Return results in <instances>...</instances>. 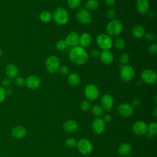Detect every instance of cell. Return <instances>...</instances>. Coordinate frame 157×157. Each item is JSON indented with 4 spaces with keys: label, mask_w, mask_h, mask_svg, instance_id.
<instances>
[{
    "label": "cell",
    "mask_w": 157,
    "mask_h": 157,
    "mask_svg": "<svg viewBox=\"0 0 157 157\" xmlns=\"http://www.w3.org/2000/svg\"><path fill=\"white\" fill-rule=\"evenodd\" d=\"M70 60L76 65H83L86 63L88 55L85 49L80 45L73 47L69 53Z\"/></svg>",
    "instance_id": "6da1fadb"
},
{
    "label": "cell",
    "mask_w": 157,
    "mask_h": 157,
    "mask_svg": "<svg viewBox=\"0 0 157 157\" xmlns=\"http://www.w3.org/2000/svg\"><path fill=\"white\" fill-rule=\"evenodd\" d=\"M52 18L56 24L59 25H64L68 22L69 15L66 9L59 7L55 9Z\"/></svg>",
    "instance_id": "7a4b0ae2"
},
{
    "label": "cell",
    "mask_w": 157,
    "mask_h": 157,
    "mask_svg": "<svg viewBox=\"0 0 157 157\" xmlns=\"http://www.w3.org/2000/svg\"><path fill=\"white\" fill-rule=\"evenodd\" d=\"M123 23L118 19L111 20L106 26V31L110 36H117L119 35L123 30Z\"/></svg>",
    "instance_id": "3957f363"
},
{
    "label": "cell",
    "mask_w": 157,
    "mask_h": 157,
    "mask_svg": "<svg viewBox=\"0 0 157 157\" xmlns=\"http://www.w3.org/2000/svg\"><path fill=\"white\" fill-rule=\"evenodd\" d=\"M98 47L102 50H109L113 45V40L110 36L107 34H101L96 38Z\"/></svg>",
    "instance_id": "277c9868"
},
{
    "label": "cell",
    "mask_w": 157,
    "mask_h": 157,
    "mask_svg": "<svg viewBox=\"0 0 157 157\" xmlns=\"http://www.w3.org/2000/svg\"><path fill=\"white\" fill-rule=\"evenodd\" d=\"M45 66L48 72L52 74L57 72L60 67L59 58L55 55L50 56L45 61Z\"/></svg>",
    "instance_id": "5b68a950"
},
{
    "label": "cell",
    "mask_w": 157,
    "mask_h": 157,
    "mask_svg": "<svg viewBox=\"0 0 157 157\" xmlns=\"http://www.w3.org/2000/svg\"><path fill=\"white\" fill-rule=\"evenodd\" d=\"M120 75L123 81L129 82L135 75L134 69L129 65H123L120 70Z\"/></svg>",
    "instance_id": "8992f818"
},
{
    "label": "cell",
    "mask_w": 157,
    "mask_h": 157,
    "mask_svg": "<svg viewBox=\"0 0 157 157\" xmlns=\"http://www.w3.org/2000/svg\"><path fill=\"white\" fill-rule=\"evenodd\" d=\"M142 80L147 84H153L157 80V75L156 72L150 69H146L140 73Z\"/></svg>",
    "instance_id": "52a82bcc"
},
{
    "label": "cell",
    "mask_w": 157,
    "mask_h": 157,
    "mask_svg": "<svg viewBox=\"0 0 157 157\" xmlns=\"http://www.w3.org/2000/svg\"><path fill=\"white\" fill-rule=\"evenodd\" d=\"M76 18L80 23L85 25L91 21L92 16L87 9L81 8L79 9L76 13Z\"/></svg>",
    "instance_id": "ba28073f"
},
{
    "label": "cell",
    "mask_w": 157,
    "mask_h": 157,
    "mask_svg": "<svg viewBox=\"0 0 157 157\" xmlns=\"http://www.w3.org/2000/svg\"><path fill=\"white\" fill-rule=\"evenodd\" d=\"M77 147L78 151L84 155H89L93 150L92 144L89 140L86 139H80L77 142Z\"/></svg>",
    "instance_id": "9c48e42d"
},
{
    "label": "cell",
    "mask_w": 157,
    "mask_h": 157,
    "mask_svg": "<svg viewBox=\"0 0 157 157\" xmlns=\"http://www.w3.org/2000/svg\"><path fill=\"white\" fill-rule=\"evenodd\" d=\"M84 93L86 98L90 101L96 99L99 94L98 88L94 84L87 85L85 88Z\"/></svg>",
    "instance_id": "30bf717a"
},
{
    "label": "cell",
    "mask_w": 157,
    "mask_h": 157,
    "mask_svg": "<svg viewBox=\"0 0 157 157\" xmlns=\"http://www.w3.org/2000/svg\"><path fill=\"white\" fill-rule=\"evenodd\" d=\"M147 124L142 121H138L135 122L132 126V132L138 136H141L146 134L147 132Z\"/></svg>",
    "instance_id": "8fae6325"
},
{
    "label": "cell",
    "mask_w": 157,
    "mask_h": 157,
    "mask_svg": "<svg viewBox=\"0 0 157 157\" xmlns=\"http://www.w3.org/2000/svg\"><path fill=\"white\" fill-rule=\"evenodd\" d=\"M105 128V124L102 118H95L91 124V128L93 131L97 134H100L104 132Z\"/></svg>",
    "instance_id": "7c38bea8"
},
{
    "label": "cell",
    "mask_w": 157,
    "mask_h": 157,
    "mask_svg": "<svg viewBox=\"0 0 157 157\" xmlns=\"http://www.w3.org/2000/svg\"><path fill=\"white\" fill-rule=\"evenodd\" d=\"M25 85L29 89L35 90L40 85V79L35 75H29L25 79Z\"/></svg>",
    "instance_id": "4fadbf2b"
},
{
    "label": "cell",
    "mask_w": 157,
    "mask_h": 157,
    "mask_svg": "<svg viewBox=\"0 0 157 157\" xmlns=\"http://www.w3.org/2000/svg\"><path fill=\"white\" fill-rule=\"evenodd\" d=\"M79 37L80 35L78 33H77L76 31H72L67 35L65 40L67 45L73 47L78 45Z\"/></svg>",
    "instance_id": "5bb4252c"
},
{
    "label": "cell",
    "mask_w": 157,
    "mask_h": 157,
    "mask_svg": "<svg viewBox=\"0 0 157 157\" xmlns=\"http://www.w3.org/2000/svg\"><path fill=\"white\" fill-rule=\"evenodd\" d=\"M101 104L103 109H105L106 111L109 112L110 110L113 105V99L111 95L105 94L101 98Z\"/></svg>",
    "instance_id": "9a60e30c"
},
{
    "label": "cell",
    "mask_w": 157,
    "mask_h": 157,
    "mask_svg": "<svg viewBox=\"0 0 157 157\" xmlns=\"http://www.w3.org/2000/svg\"><path fill=\"white\" fill-rule=\"evenodd\" d=\"M150 4L148 0H137L136 4L137 12L140 14H145L148 12Z\"/></svg>",
    "instance_id": "2e32d148"
},
{
    "label": "cell",
    "mask_w": 157,
    "mask_h": 157,
    "mask_svg": "<svg viewBox=\"0 0 157 157\" xmlns=\"http://www.w3.org/2000/svg\"><path fill=\"white\" fill-rule=\"evenodd\" d=\"M118 113L123 117H129L133 113V107L128 103H123L118 107Z\"/></svg>",
    "instance_id": "e0dca14e"
},
{
    "label": "cell",
    "mask_w": 157,
    "mask_h": 157,
    "mask_svg": "<svg viewBox=\"0 0 157 157\" xmlns=\"http://www.w3.org/2000/svg\"><path fill=\"white\" fill-rule=\"evenodd\" d=\"M12 135L16 139H21L26 134V129L23 126H16L12 129Z\"/></svg>",
    "instance_id": "ac0fdd59"
},
{
    "label": "cell",
    "mask_w": 157,
    "mask_h": 157,
    "mask_svg": "<svg viewBox=\"0 0 157 157\" xmlns=\"http://www.w3.org/2000/svg\"><path fill=\"white\" fill-rule=\"evenodd\" d=\"M6 74L9 78H13L17 77L18 69L17 66L12 63L9 64L6 67Z\"/></svg>",
    "instance_id": "d6986e66"
},
{
    "label": "cell",
    "mask_w": 157,
    "mask_h": 157,
    "mask_svg": "<svg viewBox=\"0 0 157 157\" xmlns=\"http://www.w3.org/2000/svg\"><path fill=\"white\" fill-rule=\"evenodd\" d=\"M99 58L101 61L105 64H110L113 61V54L109 50H102L100 53Z\"/></svg>",
    "instance_id": "ffe728a7"
},
{
    "label": "cell",
    "mask_w": 157,
    "mask_h": 157,
    "mask_svg": "<svg viewBox=\"0 0 157 157\" xmlns=\"http://www.w3.org/2000/svg\"><path fill=\"white\" fill-rule=\"evenodd\" d=\"M91 36L90 34L87 33H84L80 36L79 37V45L80 47L83 48H86L88 47L91 42Z\"/></svg>",
    "instance_id": "44dd1931"
},
{
    "label": "cell",
    "mask_w": 157,
    "mask_h": 157,
    "mask_svg": "<svg viewBox=\"0 0 157 157\" xmlns=\"http://www.w3.org/2000/svg\"><path fill=\"white\" fill-rule=\"evenodd\" d=\"M63 127L66 132L72 133L77 129L78 124L76 121L72 120H68L64 123Z\"/></svg>",
    "instance_id": "7402d4cb"
},
{
    "label": "cell",
    "mask_w": 157,
    "mask_h": 157,
    "mask_svg": "<svg viewBox=\"0 0 157 157\" xmlns=\"http://www.w3.org/2000/svg\"><path fill=\"white\" fill-rule=\"evenodd\" d=\"M131 33L135 38L140 39L144 36L145 30V28L142 25H137L132 27L131 29Z\"/></svg>",
    "instance_id": "603a6c76"
},
{
    "label": "cell",
    "mask_w": 157,
    "mask_h": 157,
    "mask_svg": "<svg viewBox=\"0 0 157 157\" xmlns=\"http://www.w3.org/2000/svg\"><path fill=\"white\" fill-rule=\"evenodd\" d=\"M67 82L71 86H77L80 83V77L77 73H71L67 77Z\"/></svg>",
    "instance_id": "cb8c5ba5"
},
{
    "label": "cell",
    "mask_w": 157,
    "mask_h": 157,
    "mask_svg": "<svg viewBox=\"0 0 157 157\" xmlns=\"http://www.w3.org/2000/svg\"><path fill=\"white\" fill-rule=\"evenodd\" d=\"M132 151V147L128 143H123L118 148V153L121 156H126L131 153Z\"/></svg>",
    "instance_id": "d4e9b609"
},
{
    "label": "cell",
    "mask_w": 157,
    "mask_h": 157,
    "mask_svg": "<svg viewBox=\"0 0 157 157\" xmlns=\"http://www.w3.org/2000/svg\"><path fill=\"white\" fill-rule=\"evenodd\" d=\"M39 18L41 21L44 23H48L52 18V15L50 12L47 10H44L40 12L39 15Z\"/></svg>",
    "instance_id": "484cf974"
},
{
    "label": "cell",
    "mask_w": 157,
    "mask_h": 157,
    "mask_svg": "<svg viewBox=\"0 0 157 157\" xmlns=\"http://www.w3.org/2000/svg\"><path fill=\"white\" fill-rule=\"evenodd\" d=\"M99 6V1L98 0H88L85 4L86 9L89 10H94Z\"/></svg>",
    "instance_id": "4316f807"
},
{
    "label": "cell",
    "mask_w": 157,
    "mask_h": 157,
    "mask_svg": "<svg viewBox=\"0 0 157 157\" xmlns=\"http://www.w3.org/2000/svg\"><path fill=\"white\" fill-rule=\"evenodd\" d=\"M91 112L96 117H101L104 113L103 108L99 105H94L91 109Z\"/></svg>",
    "instance_id": "83f0119b"
},
{
    "label": "cell",
    "mask_w": 157,
    "mask_h": 157,
    "mask_svg": "<svg viewBox=\"0 0 157 157\" xmlns=\"http://www.w3.org/2000/svg\"><path fill=\"white\" fill-rule=\"evenodd\" d=\"M114 46L117 50H122L125 46V42L123 38L118 37L114 41Z\"/></svg>",
    "instance_id": "f1b7e54d"
},
{
    "label": "cell",
    "mask_w": 157,
    "mask_h": 157,
    "mask_svg": "<svg viewBox=\"0 0 157 157\" xmlns=\"http://www.w3.org/2000/svg\"><path fill=\"white\" fill-rule=\"evenodd\" d=\"M55 46H56V48L58 50L63 51V50H66L68 45H67L65 40L61 39V40H59L56 42Z\"/></svg>",
    "instance_id": "f546056e"
},
{
    "label": "cell",
    "mask_w": 157,
    "mask_h": 157,
    "mask_svg": "<svg viewBox=\"0 0 157 157\" xmlns=\"http://www.w3.org/2000/svg\"><path fill=\"white\" fill-rule=\"evenodd\" d=\"M82 2V0H67V4L68 7L72 9L78 8Z\"/></svg>",
    "instance_id": "4dcf8cb0"
},
{
    "label": "cell",
    "mask_w": 157,
    "mask_h": 157,
    "mask_svg": "<svg viewBox=\"0 0 157 157\" xmlns=\"http://www.w3.org/2000/svg\"><path fill=\"white\" fill-rule=\"evenodd\" d=\"M129 59H130L129 55L126 52L123 53L120 56V61L122 65L126 64L129 61Z\"/></svg>",
    "instance_id": "1f68e13d"
},
{
    "label": "cell",
    "mask_w": 157,
    "mask_h": 157,
    "mask_svg": "<svg viewBox=\"0 0 157 157\" xmlns=\"http://www.w3.org/2000/svg\"><path fill=\"white\" fill-rule=\"evenodd\" d=\"M77 140L73 137H69V138L67 139V140L65 142L66 145L68 148H74L75 146H77Z\"/></svg>",
    "instance_id": "d6a6232c"
},
{
    "label": "cell",
    "mask_w": 157,
    "mask_h": 157,
    "mask_svg": "<svg viewBox=\"0 0 157 157\" xmlns=\"http://www.w3.org/2000/svg\"><path fill=\"white\" fill-rule=\"evenodd\" d=\"M149 133L155 135L157 132V124L156 122H152L148 126V129Z\"/></svg>",
    "instance_id": "836d02e7"
},
{
    "label": "cell",
    "mask_w": 157,
    "mask_h": 157,
    "mask_svg": "<svg viewBox=\"0 0 157 157\" xmlns=\"http://www.w3.org/2000/svg\"><path fill=\"white\" fill-rule=\"evenodd\" d=\"M14 83L17 86H22L25 84V79L21 76L16 77L14 80Z\"/></svg>",
    "instance_id": "e575fe53"
},
{
    "label": "cell",
    "mask_w": 157,
    "mask_h": 157,
    "mask_svg": "<svg viewBox=\"0 0 157 157\" xmlns=\"http://www.w3.org/2000/svg\"><path fill=\"white\" fill-rule=\"evenodd\" d=\"M91 107L90 102L87 100H84L80 103V108L83 111H88Z\"/></svg>",
    "instance_id": "d590c367"
},
{
    "label": "cell",
    "mask_w": 157,
    "mask_h": 157,
    "mask_svg": "<svg viewBox=\"0 0 157 157\" xmlns=\"http://www.w3.org/2000/svg\"><path fill=\"white\" fill-rule=\"evenodd\" d=\"M69 68L66 65H62L61 66L59 67V72L62 75H66L69 73Z\"/></svg>",
    "instance_id": "8d00e7d4"
},
{
    "label": "cell",
    "mask_w": 157,
    "mask_h": 157,
    "mask_svg": "<svg viewBox=\"0 0 157 157\" xmlns=\"http://www.w3.org/2000/svg\"><path fill=\"white\" fill-rule=\"evenodd\" d=\"M107 17L109 19L112 20H114L115 19V17L117 16V13H116V11L113 9H109L107 11Z\"/></svg>",
    "instance_id": "74e56055"
},
{
    "label": "cell",
    "mask_w": 157,
    "mask_h": 157,
    "mask_svg": "<svg viewBox=\"0 0 157 157\" xmlns=\"http://www.w3.org/2000/svg\"><path fill=\"white\" fill-rule=\"evenodd\" d=\"M148 52L150 54H156L157 53V44L156 43L151 44L148 48Z\"/></svg>",
    "instance_id": "f35d334b"
},
{
    "label": "cell",
    "mask_w": 157,
    "mask_h": 157,
    "mask_svg": "<svg viewBox=\"0 0 157 157\" xmlns=\"http://www.w3.org/2000/svg\"><path fill=\"white\" fill-rule=\"evenodd\" d=\"M6 94V90L4 89V88L0 86V103L4 101Z\"/></svg>",
    "instance_id": "ab89813d"
},
{
    "label": "cell",
    "mask_w": 157,
    "mask_h": 157,
    "mask_svg": "<svg viewBox=\"0 0 157 157\" xmlns=\"http://www.w3.org/2000/svg\"><path fill=\"white\" fill-rule=\"evenodd\" d=\"M144 37L145 39V40L147 41H148V42H152L154 40L155 37V35L151 33H145L144 34Z\"/></svg>",
    "instance_id": "60d3db41"
},
{
    "label": "cell",
    "mask_w": 157,
    "mask_h": 157,
    "mask_svg": "<svg viewBox=\"0 0 157 157\" xmlns=\"http://www.w3.org/2000/svg\"><path fill=\"white\" fill-rule=\"evenodd\" d=\"M140 104H141L140 100L138 98H135L132 101L131 105L134 108V107H139Z\"/></svg>",
    "instance_id": "b9f144b4"
},
{
    "label": "cell",
    "mask_w": 157,
    "mask_h": 157,
    "mask_svg": "<svg viewBox=\"0 0 157 157\" xmlns=\"http://www.w3.org/2000/svg\"><path fill=\"white\" fill-rule=\"evenodd\" d=\"M11 84V81L8 78H4L2 80L1 82V86H2L3 88L4 87H9Z\"/></svg>",
    "instance_id": "7bdbcfd3"
},
{
    "label": "cell",
    "mask_w": 157,
    "mask_h": 157,
    "mask_svg": "<svg viewBox=\"0 0 157 157\" xmlns=\"http://www.w3.org/2000/svg\"><path fill=\"white\" fill-rule=\"evenodd\" d=\"M100 51L98 49H93L91 50V55L94 58H97L100 55Z\"/></svg>",
    "instance_id": "ee69618b"
},
{
    "label": "cell",
    "mask_w": 157,
    "mask_h": 157,
    "mask_svg": "<svg viewBox=\"0 0 157 157\" xmlns=\"http://www.w3.org/2000/svg\"><path fill=\"white\" fill-rule=\"evenodd\" d=\"M116 0H104L105 4L108 7H111L115 4Z\"/></svg>",
    "instance_id": "f6af8a7d"
},
{
    "label": "cell",
    "mask_w": 157,
    "mask_h": 157,
    "mask_svg": "<svg viewBox=\"0 0 157 157\" xmlns=\"http://www.w3.org/2000/svg\"><path fill=\"white\" fill-rule=\"evenodd\" d=\"M111 119H112V118H111V116H110V115H106L104 116L103 120L104 121V122L109 123V122H110V121H111Z\"/></svg>",
    "instance_id": "bcb514c9"
},
{
    "label": "cell",
    "mask_w": 157,
    "mask_h": 157,
    "mask_svg": "<svg viewBox=\"0 0 157 157\" xmlns=\"http://www.w3.org/2000/svg\"><path fill=\"white\" fill-rule=\"evenodd\" d=\"M147 13H148V16H149V17H150V18H152V17H154V12H152V11H150V12H148Z\"/></svg>",
    "instance_id": "7dc6e473"
},
{
    "label": "cell",
    "mask_w": 157,
    "mask_h": 157,
    "mask_svg": "<svg viewBox=\"0 0 157 157\" xmlns=\"http://www.w3.org/2000/svg\"><path fill=\"white\" fill-rule=\"evenodd\" d=\"M152 114H153V116H155V117H156V116H157V108H156V107H155V109L153 110Z\"/></svg>",
    "instance_id": "c3c4849f"
},
{
    "label": "cell",
    "mask_w": 157,
    "mask_h": 157,
    "mask_svg": "<svg viewBox=\"0 0 157 157\" xmlns=\"http://www.w3.org/2000/svg\"><path fill=\"white\" fill-rule=\"evenodd\" d=\"M6 93L7 94H11V93H12V90H11V89H9L7 91H6Z\"/></svg>",
    "instance_id": "681fc988"
},
{
    "label": "cell",
    "mask_w": 157,
    "mask_h": 157,
    "mask_svg": "<svg viewBox=\"0 0 157 157\" xmlns=\"http://www.w3.org/2000/svg\"><path fill=\"white\" fill-rule=\"evenodd\" d=\"M1 55H2V51H1V50L0 49V57L1 56Z\"/></svg>",
    "instance_id": "f907efd6"
}]
</instances>
